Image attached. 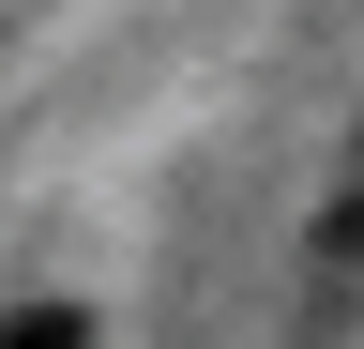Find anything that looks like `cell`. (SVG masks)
Listing matches in <instances>:
<instances>
[{"instance_id": "1", "label": "cell", "mask_w": 364, "mask_h": 349, "mask_svg": "<svg viewBox=\"0 0 364 349\" xmlns=\"http://www.w3.org/2000/svg\"><path fill=\"white\" fill-rule=\"evenodd\" d=\"M0 349H91V304H31V319H0Z\"/></svg>"}]
</instances>
